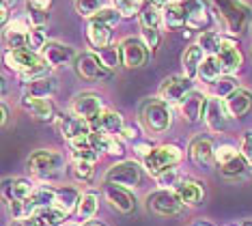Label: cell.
Listing matches in <instances>:
<instances>
[{
    "instance_id": "cell-1",
    "label": "cell",
    "mask_w": 252,
    "mask_h": 226,
    "mask_svg": "<svg viewBox=\"0 0 252 226\" xmlns=\"http://www.w3.org/2000/svg\"><path fill=\"white\" fill-rule=\"evenodd\" d=\"M4 65H7L11 71L20 73L22 75V82H32L37 78H45L50 75L52 67L45 63V59L39 52L32 50H11L4 52Z\"/></svg>"
},
{
    "instance_id": "cell-2",
    "label": "cell",
    "mask_w": 252,
    "mask_h": 226,
    "mask_svg": "<svg viewBox=\"0 0 252 226\" xmlns=\"http://www.w3.org/2000/svg\"><path fill=\"white\" fill-rule=\"evenodd\" d=\"M214 4V11L218 20L222 22L224 31L231 37H239L248 31L252 22V9L244 0H209Z\"/></svg>"
},
{
    "instance_id": "cell-3",
    "label": "cell",
    "mask_w": 252,
    "mask_h": 226,
    "mask_svg": "<svg viewBox=\"0 0 252 226\" xmlns=\"http://www.w3.org/2000/svg\"><path fill=\"white\" fill-rule=\"evenodd\" d=\"M138 117H140V123L145 125V129L153 136L164 134V131H168L170 125H173V112H170V106L159 99V97L142 101Z\"/></svg>"
},
{
    "instance_id": "cell-4",
    "label": "cell",
    "mask_w": 252,
    "mask_h": 226,
    "mask_svg": "<svg viewBox=\"0 0 252 226\" xmlns=\"http://www.w3.org/2000/svg\"><path fill=\"white\" fill-rule=\"evenodd\" d=\"M26 166L35 177L43 179V181H52V179H59L63 175L65 160H63L61 153H56L52 149H39L28 158Z\"/></svg>"
},
{
    "instance_id": "cell-5",
    "label": "cell",
    "mask_w": 252,
    "mask_h": 226,
    "mask_svg": "<svg viewBox=\"0 0 252 226\" xmlns=\"http://www.w3.org/2000/svg\"><path fill=\"white\" fill-rule=\"evenodd\" d=\"M73 67H76V73L82 80H87V82H106L114 73V69L108 67L106 61L97 52H82V54H78Z\"/></svg>"
},
{
    "instance_id": "cell-6",
    "label": "cell",
    "mask_w": 252,
    "mask_h": 226,
    "mask_svg": "<svg viewBox=\"0 0 252 226\" xmlns=\"http://www.w3.org/2000/svg\"><path fill=\"white\" fill-rule=\"evenodd\" d=\"M181 158H183V153L177 144H159V147H156L145 158V170L151 177H158L166 168L179 164Z\"/></svg>"
},
{
    "instance_id": "cell-7",
    "label": "cell",
    "mask_w": 252,
    "mask_h": 226,
    "mask_svg": "<svg viewBox=\"0 0 252 226\" xmlns=\"http://www.w3.org/2000/svg\"><path fill=\"white\" fill-rule=\"evenodd\" d=\"M106 183L110 185H121L127 190H136L142 183V168L134 160H125L121 164H114L106 172Z\"/></svg>"
},
{
    "instance_id": "cell-8",
    "label": "cell",
    "mask_w": 252,
    "mask_h": 226,
    "mask_svg": "<svg viewBox=\"0 0 252 226\" xmlns=\"http://www.w3.org/2000/svg\"><path fill=\"white\" fill-rule=\"evenodd\" d=\"M56 129H59V134L65 138L69 144L84 142V140H89L91 134H93L89 121L76 117L73 112H69V114H59V117H56Z\"/></svg>"
},
{
    "instance_id": "cell-9",
    "label": "cell",
    "mask_w": 252,
    "mask_h": 226,
    "mask_svg": "<svg viewBox=\"0 0 252 226\" xmlns=\"http://www.w3.org/2000/svg\"><path fill=\"white\" fill-rule=\"evenodd\" d=\"M216 61H218V67H220L222 75H233L242 69L244 54L233 37H222L220 48L216 52Z\"/></svg>"
},
{
    "instance_id": "cell-10",
    "label": "cell",
    "mask_w": 252,
    "mask_h": 226,
    "mask_svg": "<svg viewBox=\"0 0 252 226\" xmlns=\"http://www.w3.org/2000/svg\"><path fill=\"white\" fill-rule=\"evenodd\" d=\"M192 91H194V80L186 78V75H170V78H166L162 86H159V99L166 101L168 106L170 103L179 106Z\"/></svg>"
},
{
    "instance_id": "cell-11",
    "label": "cell",
    "mask_w": 252,
    "mask_h": 226,
    "mask_svg": "<svg viewBox=\"0 0 252 226\" xmlns=\"http://www.w3.org/2000/svg\"><path fill=\"white\" fill-rule=\"evenodd\" d=\"M147 209L153 211L156 216L168 218V216L181 213L183 205L173 190H158V192H151L147 196Z\"/></svg>"
},
{
    "instance_id": "cell-12",
    "label": "cell",
    "mask_w": 252,
    "mask_h": 226,
    "mask_svg": "<svg viewBox=\"0 0 252 226\" xmlns=\"http://www.w3.org/2000/svg\"><path fill=\"white\" fill-rule=\"evenodd\" d=\"M121 52V65L127 69H138L149 61V48L138 37H127L119 43Z\"/></svg>"
},
{
    "instance_id": "cell-13",
    "label": "cell",
    "mask_w": 252,
    "mask_h": 226,
    "mask_svg": "<svg viewBox=\"0 0 252 226\" xmlns=\"http://www.w3.org/2000/svg\"><path fill=\"white\" fill-rule=\"evenodd\" d=\"M183 7H186V26L190 31H207L214 22V15H211L209 2L207 0H181Z\"/></svg>"
},
{
    "instance_id": "cell-14",
    "label": "cell",
    "mask_w": 252,
    "mask_h": 226,
    "mask_svg": "<svg viewBox=\"0 0 252 226\" xmlns=\"http://www.w3.org/2000/svg\"><path fill=\"white\" fill-rule=\"evenodd\" d=\"M71 112L76 114V117L93 123V121L97 117H101V112H104V101H101V97L97 95V93H80L71 101Z\"/></svg>"
},
{
    "instance_id": "cell-15",
    "label": "cell",
    "mask_w": 252,
    "mask_h": 226,
    "mask_svg": "<svg viewBox=\"0 0 252 226\" xmlns=\"http://www.w3.org/2000/svg\"><path fill=\"white\" fill-rule=\"evenodd\" d=\"M231 112L226 108V101L220 99V97H209L207 108H205V123L211 131L220 134V131H226L228 125H231Z\"/></svg>"
},
{
    "instance_id": "cell-16",
    "label": "cell",
    "mask_w": 252,
    "mask_h": 226,
    "mask_svg": "<svg viewBox=\"0 0 252 226\" xmlns=\"http://www.w3.org/2000/svg\"><path fill=\"white\" fill-rule=\"evenodd\" d=\"M207 101L209 97L205 95L203 91H196L194 89L190 95L186 97L181 103H179V114L186 123H198L200 119H205V108H207Z\"/></svg>"
},
{
    "instance_id": "cell-17",
    "label": "cell",
    "mask_w": 252,
    "mask_h": 226,
    "mask_svg": "<svg viewBox=\"0 0 252 226\" xmlns=\"http://www.w3.org/2000/svg\"><path fill=\"white\" fill-rule=\"evenodd\" d=\"M41 56L52 69L69 65V63H76V59H78L76 50H73L71 45H65V43H59V41H48V45H45L43 52H41Z\"/></svg>"
},
{
    "instance_id": "cell-18",
    "label": "cell",
    "mask_w": 252,
    "mask_h": 226,
    "mask_svg": "<svg viewBox=\"0 0 252 226\" xmlns=\"http://www.w3.org/2000/svg\"><path fill=\"white\" fill-rule=\"evenodd\" d=\"M104 196H106V202L117 209L119 213H131L136 207V200H134V194L131 190L127 188H121V185H110L106 183L104 188Z\"/></svg>"
},
{
    "instance_id": "cell-19",
    "label": "cell",
    "mask_w": 252,
    "mask_h": 226,
    "mask_svg": "<svg viewBox=\"0 0 252 226\" xmlns=\"http://www.w3.org/2000/svg\"><path fill=\"white\" fill-rule=\"evenodd\" d=\"M37 185L31 179L18 177V179H7L2 185V194H4V202H22V200H31L35 194Z\"/></svg>"
},
{
    "instance_id": "cell-20",
    "label": "cell",
    "mask_w": 252,
    "mask_h": 226,
    "mask_svg": "<svg viewBox=\"0 0 252 226\" xmlns=\"http://www.w3.org/2000/svg\"><path fill=\"white\" fill-rule=\"evenodd\" d=\"M183 207H198L205 198V185L196 179H183V181L173 190Z\"/></svg>"
},
{
    "instance_id": "cell-21",
    "label": "cell",
    "mask_w": 252,
    "mask_h": 226,
    "mask_svg": "<svg viewBox=\"0 0 252 226\" xmlns=\"http://www.w3.org/2000/svg\"><path fill=\"white\" fill-rule=\"evenodd\" d=\"M188 155H190V160L196 166L209 168L216 161V147H214V142H211L209 138L198 136V138H194L192 140L190 149H188Z\"/></svg>"
},
{
    "instance_id": "cell-22",
    "label": "cell",
    "mask_w": 252,
    "mask_h": 226,
    "mask_svg": "<svg viewBox=\"0 0 252 226\" xmlns=\"http://www.w3.org/2000/svg\"><path fill=\"white\" fill-rule=\"evenodd\" d=\"M123 127H125L123 117L119 112H114V110H104L101 117H97L91 123V129L95 134H106V136H119L123 131Z\"/></svg>"
},
{
    "instance_id": "cell-23",
    "label": "cell",
    "mask_w": 252,
    "mask_h": 226,
    "mask_svg": "<svg viewBox=\"0 0 252 226\" xmlns=\"http://www.w3.org/2000/svg\"><path fill=\"white\" fill-rule=\"evenodd\" d=\"M56 91H59V82H56V78L45 75V78H37V80H32V82H26L22 95L24 97H35V99H50V97L56 95Z\"/></svg>"
},
{
    "instance_id": "cell-24",
    "label": "cell",
    "mask_w": 252,
    "mask_h": 226,
    "mask_svg": "<svg viewBox=\"0 0 252 226\" xmlns=\"http://www.w3.org/2000/svg\"><path fill=\"white\" fill-rule=\"evenodd\" d=\"M112 26L108 24H101V22H95L91 20L89 26H87V41L89 45L93 48L95 52H104L110 48V41H112Z\"/></svg>"
},
{
    "instance_id": "cell-25",
    "label": "cell",
    "mask_w": 252,
    "mask_h": 226,
    "mask_svg": "<svg viewBox=\"0 0 252 226\" xmlns=\"http://www.w3.org/2000/svg\"><path fill=\"white\" fill-rule=\"evenodd\" d=\"M22 108L26 110L31 117H35L37 121H43V123H48V121H56V110L52 106V101L50 99H35V97H24L22 95Z\"/></svg>"
},
{
    "instance_id": "cell-26",
    "label": "cell",
    "mask_w": 252,
    "mask_h": 226,
    "mask_svg": "<svg viewBox=\"0 0 252 226\" xmlns=\"http://www.w3.org/2000/svg\"><path fill=\"white\" fill-rule=\"evenodd\" d=\"M207 59V54H205V50L200 48L198 43L190 45L186 52H183L181 56V65H183V75L190 80H196L198 78V69L203 65V61Z\"/></svg>"
},
{
    "instance_id": "cell-27",
    "label": "cell",
    "mask_w": 252,
    "mask_h": 226,
    "mask_svg": "<svg viewBox=\"0 0 252 226\" xmlns=\"http://www.w3.org/2000/svg\"><path fill=\"white\" fill-rule=\"evenodd\" d=\"M224 101H226V108H228V112H231V117L242 119L252 108V93L246 89H237L235 93H231Z\"/></svg>"
},
{
    "instance_id": "cell-28",
    "label": "cell",
    "mask_w": 252,
    "mask_h": 226,
    "mask_svg": "<svg viewBox=\"0 0 252 226\" xmlns=\"http://www.w3.org/2000/svg\"><path fill=\"white\" fill-rule=\"evenodd\" d=\"M80 194L76 188H71V185H63V188H56V200H54V207L56 209H61L63 213H67L69 216L71 211L78 209V202H80Z\"/></svg>"
},
{
    "instance_id": "cell-29",
    "label": "cell",
    "mask_w": 252,
    "mask_h": 226,
    "mask_svg": "<svg viewBox=\"0 0 252 226\" xmlns=\"http://www.w3.org/2000/svg\"><path fill=\"white\" fill-rule=\"evenodd\" d=\"M162 22H164V26H166V28H170V31L186 26L188 17H186V7H183L181 0L166 4V7L162 9Z\"/></svg>"
},
{
    "instance_id": "cell-30",
    "label": "cell",
    "mask_w": 252,
    "mask_h": 226,
    "mask_svg": "<svg viewBox=\"0 0 252 226\" xmlns=\"http://www.w3.org/2000/svg\"><path fill=\"white\" fill-rule=\"evenodd\" d=\"M97 209H99V194L93 192V190H89V192H84L80 196V202H78V209H76V216L80 222H89V220L95 218Z\"/></svg>"
},
{
    "instance_id": "cell-31",
    "label": "cell",
    "mask_w": 252,
    "mask_h": 226,
    "mask_svg": "<svg viewBox=\"0 0 252 226\" xmlns=\"http://www.w3.org/2000/svg\"><path fill=\"white\" fill-rule=\"evenodd\" d=\"M35 220L39 226H65L67 222V213H63L61 209H56V207H45V209H39L35 213Z\"/></svg>"
},
{
    "instance_id": "cell-32",
    "label": "cell",
    "mask_w": 252,
    "mask_h": 226,
    "mask_svg": "<svg viewBox=\"0 0 252 226\" xmlns=\"http://www.w3.org/2000/svg\"><path fill=\"white\" fill-rule=\"evenodd\" d=\"M209 89H211V93L214 95L211 97H220V99H226L231 93H235L239 89L237 86V80L233 78V75H220L218 80H214V82L209 84Z\"/></svg>"
},
{
    "instance_id": "cell-33",
    "label": "cell",
    "mask_w": 252,
    "mask_h": 226,
    "mask_svg": "<svg viewBox=\"0 0 252 226\" xmlns=\"http://www.w3.org/2000/svg\"><path fill=\"white\" fill-rule=\"evenodd\" d=\"M138 20H140V28H159L164 24L162 22V9H158V7H153V4L145 2L140 7Z\"/></svg>"
},
{
    "instance_id": "cell-34",
    "label": "cell",
    "mask_w": 252,
    "mask_h": 226,
    "mask_svg": "<svg viewBox=\"0 0 252 226\" xmlns=\"http://www.w3.org/2000/svg\"><path fill=\"white\" fill-rule=\"evenodd\" d=\"M183 179L186 177H183V172L179 170V168L170 166V168H166L164 172H159V175L156 177V183L159 185V190H175Z\"/></svg>"
},
{
    "instance_id": "cell-35",
    "label": "cell",
    "mask_w": 252,
    "mask_h": 226,
    "mask_svg": "<svg viewBox=\"0 0 252 226\" xmlns=\"http://www.w3.org/2000/svg\"><path fill=\"white\" fill-rule=\"evenodd\" d=\"M4 45H7V52L26 50L28 48V32L15 31V28H11V26H4Z\"/></svg>"
},
{
    "instance_id": "cell-36",
    "label": "cell",
    "mask_w": 252,
    "mask_h": 226,
    "mask_svg": "<svg viewBox=\"0 0 252 226\" xmlns=\"http://www.w3.org/2000/svg\"><path fill=\"white\" fill-rule=\"evenodd\" d=\"M32 202L37 205V209H45V207H52L56 200V188L52 185H37L35 194H32Z\"/></svg>"
},
{
    "instance_id": "cell-37",
    "label": "cell",
    "mask_w": 252,
    "mask_h": 226,
    "mask_svg": "<svg viewBox=\"0 0 252 226\" xmlns=\"http://www.w3.org/2000/svg\"><path fill=\"white\" fill-rule=\"evenodd\" d=\"M220 75H222V71H220V67H218L216 56H207V59L203 61V65H200V69H198V80L211 84L214 80L220 78Z\"/></svg>"
},
{
    "instance_id": "cell-38",
    "label": "cell",
    "mask_w": 252,
    "mask_h": 226,
    "mask_svg": "<svg viewBox=\"0 0 252 226\" xmlns=\"http://www.w3.org/2000/svg\"><path fill=\"white\" fill-rule=\"evenodd\" d=\"M220 41H222V37L216 31H205V32H200V37H198V45L205 50L207 56H216L218 48H220Z\"/></svg>"
},
{
    "instance_id": "cell-39",
    "label": "cell",
    "mask_w": 252,
    "mask_h": 226,
    "mask_svg": "<svg viewBox=\"0 0 252 226\" xmlns=\"http://www.w3.org/2000/svg\"><path fill=\"white\" fill-rule=\"evenodd\" d=\"M76 2V11L82 17H95L104 9V0H73Z\"/></svg>"
},
{
    "instance_id": "cell-40",
    "label": "cell",
    "mask_w": 252,
    "mask_h": 226,
    "mask_svg": "<svg viewBox=\"0 0 252 226\" xmlns=\"http://www.w3.org/2000/svg\"><path fill=\"white\" fill-rule=\"evenodd\" d=\"M48 45V39H45V31H43V26H32L31 28V32H28V50H32V52H39Z\"/></svg>"
},
{
    "instance_id": "cell-41",
    "label": "cell",
    "mask_w": 252,
    "mask_h": 226,
    "mask_svg": "<svg viewBox=\"0 0 252 226\" xmlns=\"http://www.w3.org/2000/svg\"><path fill=\"white\" fill-rule=\"evenodd\" d=\"M237 155H239V151L235 149L233 144H228V142L220 144V147H216V164L222 168V166H226L228 161H233Z\"/></svg>"
},
{
    "instance_id": "cell-42",
    "label": "cell",
    "mask_w": 252,
    "mask_h": 226,
    "mask_svg": "<svg viewBox=\"0 0 252 226\" xmlns=\"http://www.w3.org/2000/svg\"><path fill=\"white\" fill-rule=\"evenodd\" d=\"M71 172L78 181L87 183V181H91V177H93V164H91V161H84V160H73Z\"/></svg>"
},
{
    "instance_id": "cell-43",
    "label": "cell",
    "mask_w": 252,
    "mask_h": 226,
    "mask_svg": "<svg viewBox=\"0 0 252 226\" xmlns=\"http://www.w3.org/2000/svg\"><path fill=\"white\" fill-rule=\"evenodd\" d=\"M246 168H248V161H246V158H244L242 153H239L237 158H235L233 161H228L226 166H222L220 170L224 172L226 177H237V175H244V172H246Z\"/></svg>"
},
{
    "instance_id": "cell-44",
    "label": "cell",
    "mask_w": 252,
    "mask_h": 226,
    "mask_svg": "<svg viewBox=\"0 0 252 226\" xmlns=\"http://www.w3.org/2000/svg\"><path fill=\"white\" fill-rule=\"evenodd\" d=\"M112 4L121 13V17H131L134 13H140V0H112Z\"/></svg>"
},
{
    "instance_id": "cell-45",
    "label": "cell",
    "mask_w": 252,
    "mask_h": 226,
    "mask_svg": "<svg viewBox=\"0 0 252 226\" xmlns=\"http://www.w3.org/2000/svg\"><path fill=\"white\" fill-rule=\"evenodd\" d=\"M91 20L101 22V24H108V26H117L119 20H121V13H119L117 9H112V7H104L95 17H91Z\"/></svg>"
},
{
    "instance_id": "cell-46",
    "label": "cell",
    "mask_w": 252,
    "mask_h": 226,
    "mask_svg": "<svg viewBox=\"0 0 252 226\" xmlns=\"http://www.w3.org/2000/svg\"><path fill=\"white\" fill-rule=\"evenodd\" d=\"M140 39L149 50H158L162 34H159V28H140Z\"/></svg>"
},
{
    "instance_id": "cell-47",
    "label": "cell",
    "mask_w": 252,
    "mask_h": 226,
    "mask_svg": "<svg viewBox=\"0 0 252 226\" xmlns=\"http://www.w3.org/2000/svg\"><path fill=\"white\" fill-rule=\"evenodd\" d=\"M239 153L246 158L248 166H252V131H246L242 136V142H239Z\"/></svg>"
},
{
    "instance_id": "cell-48",
    "label": "cell",
    "mask_w": 252,
    "mask_h": 226,
    "mask_svg": "<svg viewBox=\"0 0 252 226\" xmlns=\"http://www.w3.org/2000/svg\"><path fill=\"white\" fill-rule=\"evenodd\" d=\"M54 0H26V7L35 9V11H41V13H48L50 7H52Z\"/></svg>"
},
{
    "instance_id": "cell-49",
    "label": "cell",
    "mask_w": 252,
    "mask_h": 226,
    "mask_svg": "<svg viewBox=\"0 0 252 226\" xmlns=\"http://www.w3.org/2000/svg\"><path fill=\"white\" fill-rule=\"evenodd\" d=\"M121 136H123V140H138L140 131H138V127H134V125H125Z\"/></svg>"
},
{
    "instance_id": "cell-50",
    "label": "cell",
    "mask_w": 252,
    "mask_h": 226,
    "mask_svg": "<svg viewBox=\"0 0 252 226\" xmlns=\"http://www.w3.org/2000/svg\"><path fill=\"white\" fill-rule=\"evenodd\" d=\"M145 2H147V4H153V7H158V9H159V7L164 9L166 4H170V2H177V0H145Z\"/></svg>"
},
{
    "instance_id": "cell-51",
    "label": "cell",
    "mask_w": 252,
    "mask_h": 226,
    "mask_svg": "<svg viewBox=\"0 0 252 226\" xmlns=\"http://www.w3.org/2000/svg\"><path fill=\"white\" fill-rule=\"evenodd\" d=\"M11 226H39V224L35 218H31V220H22V222H13Z\"/></svg>"
},
{
    "instance_id": "cell-52",
    "label": "cell",
    "mask_w": 252,
    "mask_h": 226,
    "mask_svg": "<svg viewBox=\"0 0 252 226\" xmlns=\"http://www.w3.org/2000/svg\"><path fill=\"white\" fill-rule=\"evenodd\" d=\"M0 112H2L0 121H2V125H7V121H9V108H7V103H2V106H0Z\"/></svg>"
},
{
    "instance_id": "cell-53",
    "label": "cell",
    "mask_w": 252,
    "mask_h": 226,
    "mask_svg": "<svg viewBox=\"0 0 252 226\" xmlns=\"http://www.w3.org/2000/svg\"><path fill=\"white\" fill-rule=\"evenodd\" d=\"M18 2H20V0H2V7H0V9H7V11H11V9H13Z\"/></svg>"
},
{
    "instance_id": "cell-54",
    "label": "cell",
    "mask_w": 252,
    "mask_h": 226,
    "mask_svg": "<svg viewBox=\"0 0 252 226\" xmlns=\"http://www.w3.org/2000/svg\"><path fill=\"white\" fill-rule=\"evenodd\" d=\"M190 226H214V224L207 222V220H196V222H192Z\"/></svg>"
},
{
    "instance_id": "cell-55",
    "label": "cell",
    "mask_w": 252,
    "mask_h": 226,
    "mask_svg": "<svg viewBox=\"0 0 252 226\" xmlns=\"http://www.w3.org/2000/svg\"><path fill=\"white\" fill-rule=\"evenodd\" d=\"M82 226H106V224H101L99 220H89V222H84Z\"/></svg>"
},
{
    "instance_id": "cell-56",
    "label": "cell",
    "mask_w": 252,
    "mask_h": 226,
    "mask_svg": "<svg viewBox=\"0 0 252 226\" xmlns=\"http://www.w3.org/2000/svg\"><path fill=\"white\" fill-rule=\"evenodd\" d=\"M65 226H82V222H67Z\"/></svg>"
},
{
    "instance_id": "cell-57",
    "label": "cell",
    "mask_w": 252,
    "mask_h": 226,
    "mask_svg": "<svg viewBox=\"0 0 252 226\" xmlns=\"http://www.w3.org/2000/svg\"><path fill=\"white\" fill-rule=\"evenodd\" d=\"M242 226H252V220H246V222H242Z\"/></svg>"
}]
</instances>
